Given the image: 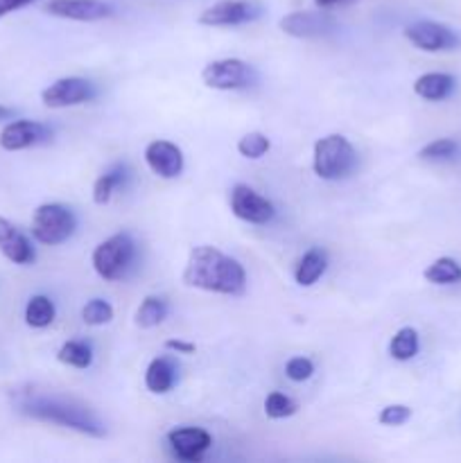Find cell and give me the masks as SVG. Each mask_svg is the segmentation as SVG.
<instances>
[{
	"mask_svg": "<svg viewBox=\"0 0 461 463\" xmlns=\"http://www.w3.org/2000/svg\"><path fill=\"white\" fill-rule=\"evenodd\" d=\"M93 95V84L84 77H61L41 93V102L48 109H66L89 102Z\"/></svg>",
	"mask_w": 461,
	"mask_h": 463,
	"instance_id": "11",
	"label": "cell"
},
{
	"mask_svg": "<svg viewBox=\"0 0 461 463\" xmlns=\"http://www.w3.org/2000/svg\"><path fill=\"white\" fill-rule=\"evenodd\" d=\"M280 30L296 39H321L337 32V18L328 12H292L280 18Z\"/></svg>",
	"mask_w": 461,
	"mask_h": 463,
	"instance_id": "10",
	"label": "cell"
},
{
	"mask_svg": "<svg viewBox=\"0 0 461 463\" xmlns=\"http://www.w3.org/2000/svg\"><path fill=\"white\" fill-rule=\"evenodd\" d=\"M16 410L30 419L45 420V423H57L61 428L75 430V432L86 434V437L102 439L107 434L102 420L98 419L93 410L75 398L59 396V393L36 392V389H25L14 396Z\"/></svg>",
	"mask_w": 461,
	"mask_h": 463,
	"instance_id": "1",
	"label": "cell"
},
{
	"mask_svg": "<svg viewBox=\"0 0 461 463\" xmlns=\"http://www.w3.org/2000/svg\"><path fill=\"white\" fill-rule=\"evenodd\" d=\"M229 202L233 215L238 217V220L249 222V224H267V222L274 220L276 215L274 203L244 184H238L230 188Z\"/></svg>",
	"mask_w": 461,
	"mask_h": 463,
	"instance_id": "9",
	"label": "cell"
},
{
	"mask_svg": "<svg viewBox=\"0 0 461 463\" xmlns=\"http://www.w3.org/2000/svg\"><path fill=\"white\" fill-rule=\"evenodd\" d=\"M181 283L190 289L240 297L247 289V271L235 258L215 247H194L181 274Z\"/></svg>",
	"mask_w": 461,
	"mask_h": 463,
	"instance_id": "2",
	"label": "cell"
},
{
	"mask_svg": "<svg viewBox=\"0 0 461 463\" xmlns=\"http://www.w3.org/2000/svg\"><path fill=\"white\" fill-rule=\"evenodd\" d=\"M165 317H167L165 298L145 297L143 301H140L138 310H136L134 321H136V326H138V328L149 330V328H154V326L163 324V321H165Z\"/></svg>",
	"mask_w": 461,
	"mask_h": 463,
	"instance_id": "21",
	"label": "cell"
},
{
	"mask_svg": "<svg viewBox=\"0 0 461 463\" xmlns=\"http://www.w3.org/2000/svg\"><path fill=\"white\" fill-rule=\"evenodd\" d=\"M113 319L111 303L104 298H90L84 307H81V321L86 326H104Z\"/></svg>",
	"mask_w": 461,
	"mask_h": 463,
	"instance_id": "28",
	"label": "cell"
},
{
	"mask_svg": "<svg viewBox=\"0 0 461 463\" xmlns=\"http://www.w3.org/2000/svg\"><path fill=\"white\" fill-rule=\"evenodd\" d=\"M145 163L161 179H176L183 172V152L170 140H152L145 147Z\"/></svg>",
	"mask_w": 461,
	"mask_h": 463,
	"instance_id": "13",
	"label": "cell"
},
{
	"mask_svg": "<svg viewBox=\"0 0 461 463\" xmlns=\"http://www.w3.org/2000/svg\"><path fill=\"white\" fill-rule=\"evenodd\" d=\"M423 276L434 285H456L461 283V265L455 258H438L423 271Z\"/></svg>",
	"mask_w": 461,
	"mask_h": 463,
	"instance_id": "23",
	"label": "cell"
},
{
	"mask_svg": "<svg viewBox=\"0 0 461 463\" xmlns=\"http://www.w3.org/2000/svg\"><path fill=\"white\" fill-rule=\"evenodd\" d=\"M315 373V364H312L307 357H292V360L285 364V375H287L292 383H306Z\"/></svg>",
	"mask_w": 461,
	"mask_h": 463,
	"instance_id": "30",
	"label": "cell"
},
{
	"mask_svg": "<svg viewBox=\"0 0 461 463\" xmlns=\"http://www.w3.org/2000/svg\"><path fill=\"white\" fill-rule=\"evenodd\" d=\"M419 348H420L419 333H416L414 328H409V326H405V328H400L391 337V344H389V355L398 362H409L411 357L419 355Z\"/></svg>",
	"mask_w": 461,
	"mask_h": 463,
	"instance_id": "22",
	"label": "cell"
},
{
	"mask_svg": "<svg viewBox=\"0 0 461 463\" xmlns=\"http://www.w3.org/2000/svg\"><path fill=\"white\" fill-rule=\"evenodd\" d=\"M52 131L45 125L34 120H16L9 122L3 131H0V147L7 152H21V149L36 147L41 143H48Z\"/></svg>",
	"mask_w": 461,
	"mask_h": 463,
	"instance_id": "14",
	"label": "cell"
},
{
	"mask_svg": "<svg viewBox=\"0 0 461 463\" xmlns=\"http://www.w3.org/2000/svg\"><path fill=\"white\" fill-rule=\"evenodd\" d=\"M54 321V303L43 294H36L25 306V324L30 328H48Z\"/></svg>",
	"mask_w": 461,
	"mask_h": 463,
	"instance_id": "24",
	"label": "cell"
},
{
	"mask_svg": "<svg viewBox=\"0 0 461 463\" xmlns=\"http://www.w3.org/2000/svg\"><path fill=\"white\" fill-rule=\"evenodd\" d=\"M202 80L208 89L240 90L251 86L253 81L258 80V75L247 61H242V59L226 57L206 63V68L202 71Z\"/></svg>",
	"mask_w": 461,
	"mask_h": 463,
	"instance_id": "6",
	"label": "cell"
},
{
	"mask_svg": "<svg viewBox=\"0 0 461 463\" xmlns=\"http://www.w3.org/2000/svg\"><path fill=\"white\" fill-rule=\"evenodd\" d=\"M127 181V165H113L111 170L99 175L93 184V202L98 206H104V203L111 202L113 193L118 188H122Z\"/></svg>",
	"mask_w": 461,
	"mask_h": 463,
	"instance_id": "20",
	"label": "cell"
},
{
	"mask_svg": "<svg viewBox=\"0 0 461 463\" xmlns=\"http://www.w3.org/2000/svg\"><path fill=\"white\" fill-rule=\"evenodd\" d=\"M262 7L251 0H220L199 14V25L208 27H233L260 18Z\"/></svg>",
	"mask_w": 461,
	"mask_h": 463,
	"instance_id": "7",
	"label": "cell"
},
{
	"mask_svg": "<svg viewBox=\"0 0 461 463\" xmlns=\"http://www.w3.org/2000/svg\"><path fill=\"white\" fill-rule=\"evenodd\" d=\"M455 77L447 72H425L414 81V93L428 102H441L455 90Z\"/></svg>",
	"mask_w": 461,
	"mask_h": 463,
	"instance_id": "17",
	"label": "cell"
},
{
	"mask_svg": "<svg viewBox=\"0 0 461 463\" xmlns=\"http://www.w3.org/2000/svg\"><path fill=\"white\" fill-rule=\"evenodd\" d=\"M271 149V140L267 138L262 131H249L242 138L238 140V152L240 156L251 158V161H258V158L265 156Z\"/></svg>",
	"mask_w": 461,
	"mask_h": 463,
	"instance_id": "26",
	"label": "cell"
},
{
	"mask_svg": "<svg viewBox=\"0 0 461 463\" xmlns=\"http://www.w3.org/2000/svg\"><path fill=\"white\" fill-rule=\"evenodd\" d=\"M43 12L50 16L68 18V21L95 23L113 16V5L104 0H48Z\"/></svg>",
	"mask_w": 461,
	"mask_h": 463,
	"instance_id": "12",
	"label": "cell"
},
{
	"mask_svg": "<svg viewBox=\"0 0 461 463\" xmlns=\"http://www.w3.org/2000/svg\"><path fill=\"white\" fill-rule=\"evenodd\" d=\"M0 253L14 265H30L34 262L36 253L25 233L16 229L9 220L0 217Z\"/></svg>",
	"mask_w": 461,
	"mask_h": 463,
	"instance_id": "16",
	"label": "cell"
},
{
	"mask_svg": "<svg viewBox=\"0 0 461 463\" xmlns=\"http://www.w3.org/2000/svg\"><path fill=\"white\" fill-rule=\"evenodd\" d=\"M411 419V410L407 405H389L380 411L378 423L387 425V428H398V425H405Z\"/></svg>",
	"mask_w": 461,
	"mask_h": 463,
	"instance_id": "31",
	"label": "cell"
},
{
	"mask_svg": "<svg viewBox=\"0 0 461 463\" xmlns=\"http://www.w3.org/2000/svg\"><path fill=\"white\" fill-rule=\"evenodd\" d=\"M34 0H0V18L7 16V14L16 12V9H23L27 7V5H32Z\"/></svg>",
	"mask_w": 461,
	"mask_h": 463,
	"instance_id": "33",
	"label": "cell"
},
{
	"mask_svg": "<svg viewBox=\"0 0 461 463\" xmlns=\"http://www.w3.org/2000/svg\"><path fill=\"white\" fill-rule=\"evenodd\" d=\"M167 446L179 461H202L211 450L212 437L203 428H176L167 434Z\"/></svg>",
	"mask_w": 461,
	"mask_h": 463,
	"instance_id": "15",
	"label": "cell"
},
{
	"mask_svg": "<svg viewBox=\"0 0 461 463\" xmlns=\"http://www.w3.org/2000/svg\"><path fill=\"white\" fill-rule=\"evenodd\" d=\"M57 360L61 362V364L72 366V369H89V366L93 364V348L86 342L72 339V342H66L59 348Z\"/></svg>",
	"mask_w": 461,
	"mask_h": 463,
	"instance_id": "25",
	"label": "cell"
},
{
	"mask_svg": "<svg viewBox=\"0 0 461 463\" xmlns=\"http://www.w3.org/2000/svg\"><path fill=\"white\" fill-rule=\"evenodd\" d=\"M77 217L63 203H41L32 215V235L36 242L48 244H61L75 233Z\"/></svg>",
	"mask_w": 461,
	"mask_h": 463,
	"instance_id": "5",
	"label": "cell"
},
{
	"mask_svg": "<svg viewBox=\"0 0 461 463\" xmlns=\"http://www.w3.org/2000/svg\"><path fill=\"white\" fill-rule=\"evenodd\" d=\"M12 116H14L12 109H7V107H3V104H0V120H7V118H12Z\"/></svg>",
	"mask_w": 461,
	"mask_h": 463,
	"instance_id": "35",
	"label": "cell"
},
{
	"mask_svg": "<svg viewBox=\"0 0 461 463\" xmlns=\"http://www.w3.org/2000/svg\"><path fill=\"white\" fill-rule=\"evenodd\" d=\"M353 3V0H315V5L319 9H330V7H337V5H346Z\"/></svg>",
	"mask_w": 461,
	"mask_h": 463,
	"instance_id": "34",
	"label": "cell"
},
{
	"mask_svg": "<svg viewBox=\"0 0 461 463\" xmlns=\"http://www.w3.org/2000/svg\"><path fill=\"white\" fill-rule=\"evenodd\" d=\"M136 260V242L129 233H116L99 242L90 256L95 274L102 280H120Z\"/></svg>",
	"mask_w": 461,
	"mask_h": 463,
	"instance_id": "4",
	"label": "cell"
},
{
	"mask_svg": "<svg viewBox=\"0 0 461 463\" xmlns=\"http://www.w3.org/2000/svg\"><path fill=\"white\" fill-rule=\"evenodd\" d=\"M357 165V152L351 140L342 134L324 136L315 143L312 152V170L324 181L346 179Z\"/></svg>",
	"mask_w": 461,
	"mask_h": 463,
	"instance_id": "3",
	"label": "cell"
},
{
	"mask_svg": "<svg viewBox=\"0 0 461 463\" xmlns=\"http://www.w3.org/2000/svg\"><path fill=\"white\" fill-rule=\"evenodd\" d=\"M325 267H328V256L321 249H310V251L303 253V258L298 260L296 271H294V279L301 288H312L321 276L325 274Z\"/></svg>",
	"mask_w": 461,
	"mask_h": 463,
	"instance_id": "19",
	"label": "cell"
},
{
	"mask_svg": "<svg viewBox=\"0 0 461 463\" xmlns=\"http://www.w3.org/2000/svg\"><path fill=\"white\" fill-rule=\"evenodd\" d=\"M165 348L167 351L179 353V355H194V351H197V346L193 342H183V339H167Z\"/></svg>",
	"mask_w": 461,
	"mask_h": 463,
	"instance_id": "32",
	"label": "cell"
},
{
	"mask_svg": "<svg viewBox=\"0 0 461 463\" xmlns=\"http://www.w3.org/2000/svg\"><path fill=\"white\" fill-rule=\"evenodd\" d=\"M405 39L423 52H446L459 48V36L437 21H416L405 27Z\"/></svg>",
	"mask_w": 461,
	"mask_h": 463,
	"instance_id": "8",
	"label": "cell"
},
{
	"mask_svg": "<svg viewBox=\"0 0 461 463\" xmlns=\"http://www.w3.org/2000/svg\"><path fill=\"white\" fill-rule=\"evenodd\" d=\"M456 149H459L456 140L437 138V140H432V143L425 145V147L420 149L419 158H423V161H447V158L455 156Z\"/></svg>",
	"mask_w": 461,
	"mask_h": 463,
	"instance_id": "29",
	"label": "cell"
},
{
	"mask_svg": "<svg viewBox=\"0 0 461 463\" xmlns=\"http://www.w3.org/2000/svg\"><path fill=\"white\" fill-rule=\"evenodd\" d=\"M176 383V366L172 364L170 357H154L149 362L147 371H145V387H147L149 393H156V396H163V393L170 392Z\"/></svg>",
	"mask_w": 461,
	"mask_h": 463,
	"instance_id": "18",
	"label": "cell"
},
{
	"mask_svg": "<svg viewBox=\"0 0 461 463\" xmlns=\"http://www.w3.org/2000/svg\"><path fill=\"white\" fill-rule=\"evenodd\" d=\"M296 410H298L296 402L280 392H271L269 396L265 398V414L274 420L289 419V416L296 414Z\"/></svg>",
	"mask_w": 461,
	"mask_h": 463,
	"instance_id": "27",
	"label": "cell"
}]
</instances>
